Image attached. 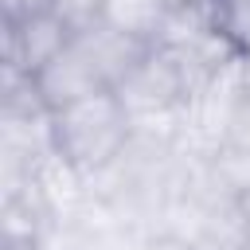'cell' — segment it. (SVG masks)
<instances>
[{"label": "cell", "instance_id": "obj_1", "mask_svg": "<svg viewBox=\"0 0 250 250\" xmlns=\"http://www.w3.org/2000/svg\"><path fill=\"white\" fill-rule=\"evenodd\" d=\"M47 137H51V156L62 168H70L82 184H90L129 152L137 137V121L125 109V102L113 90H105L51 113Z\"/></svg>", "mask_w": 250, "mask_h": 250}, {"label": "cell", "instance_id": "obj_2", "mask_svg": "<svg viewBox=\"0 0 250 250\" xmlns=\"http://www.w3.org/2000/svg\"><path fill=\"white\" fill-rule=\"evenodd\" d=\"M74 39V27L55 8H31L23 16H4V74L35 78L55 55Z\"/></svg>", "mask_w": 250, "mask_h": 250}, {"label": "cell", "instance_id": "obj_3", "mask_svg": "<svg viewBox=\"0 0 250 250\" xmlns=\"http://www.w3.org/2000/svg\"><path fill=\"white\" fill-rule=\"evenodd\" d=\"M31 86H35V94H39V102H43L47 113H59V109H66L74 102H86V98L109 90L105 74L98 70V62L86 55V47L78 39H70V47L62 55H55L31 78Z\"/></svg>", "mask_w": 250, "mask_h": 250}, {"label": "cell", "instance_id": "obj_4", "mask_svg": "<svg viewBox=\"0 0 250 250\" xmlns=\"http://www.w3.org/2000/svg\"><path fill=\"white\" fill-rule=\"evenodd\" d=\"M98 20L117 27V31H125V35H133V39H141V43L156 47L164 27H168V20H172V8H168V0H105Z\"/></svg>", "mask_w": 250, "mask_h": 250}, {"label": "cell", "instance_id": "obj_5", "mask_svg": "<svg viewBox=\"0 0 250 250\" xmlns=\"http://www.w3.org/2000/svg\"><path fill=\"white\" fill-rule=\"evenodd\" d=\"M211 20L215 31L242 59H250V0H211Z\"/></svg>", "mask_w": 250, "mask_h": 250}, {"label": "cell", "instance_id": "obj_6", "mask_svg": "<svg viewBox=\"0 0 250 250\" xmlns=\"http://www.w3.org/2000/svg\"><path fill=\"white\" fill-rule=\"evenodd\" d=\"M137 250H195V246L180 230H148V234H141Z\"/></svg>", "mask_w": 250, "mask_h": 250}, {"label": "cell", "instance_id": "obj_7", "mask_svg": "<svg viewBox=\"0 0 250 250\" xmlns=\"http://www.w3.org/2000/svg\"><path fill=\"white\" fill-rule=\"evenodd\" d=\"M168 8L172 12H180V8H211V0H168Z\"/></svg>", "mask_w": 250, "mask_h": 250}, {"label": "cell", "instance_id": "obj_8", "mask_svg": "<svg viewBox=\"0 0 250 250\" xmlns=\"http://www.w3.org/2000/svg\"><path fill=\"white\" fill-rule=\"evenodd\" d=\"M242 250H250V238H246V242H242Z\"/></svg>", "mask_w": 250, "mask_h": 250}]
</instances>
